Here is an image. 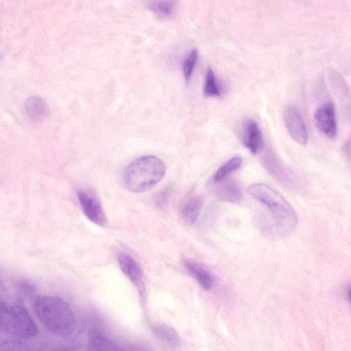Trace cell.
Wrapping results in <instances>:
<instances>
[{
	"label": "cell",
	"mask_w": 351,
	"mask_h": 351,
	"mask_svg": "<svg viewBox=\"0 0 351 351\" xmlns=\"http://www.w3.org/2000/svg\"><path fill=\"white\" fill-rule=\"evenodd\" d=\"M25 109L27 114L35 121L44 119L48 114L47 104L38 97L28 98L25 103Z\"/></svg>",
	"instance_id": "cell-13"
},
{
	"label": "cell",
	"mask_w": 351,
	"mask_h": 351,
	"mask_svg": "<svg viewBox=\"0 0 351 351\" xmlns=\"http://www.w3.org/2000/svg\"><path fill=\"white\" fill-rule=\"evenodd\" d=\"M117 261L123 273L136 287L140 295L144 296L145 285L140 265L130 254L120 252L117 255Z\"/></svg>",
	"instance_id": "cell-7"
},
{
	"label": "cell",
	"mask_w": 351,
	"mask_h": 351,
	"mask_svg": "<svg viewBox=\"0 0 351 351\" xmlns=\"http://www.w3.org/2000/svg\"><path fill=\"white\" fill-rule=\"evenodd\" d=\"M243 130V145L252 154H256L262 143V133L258 123L254 120L249 119L245 122Z\"/></svg>",
	"instance_id": "cell-10"
},
{
	"label": "cell",
	"mask_w": 351,
	"mask_h": 351,
	"mask_svg": "<svg viewBox=\"0 0 351 351\" xmlns=\"http://www.w3.org/2000/svg\"><path fill=\"white\" fill-rule=\"evenodd\" d=\"M170 193V189L166 188L158 195L156 198V204L158 205V206L163 208L167 205Z\"/></svg>",
	"instance_id": "cell-20"
},
{
	"label": "cell",
	"mask_w": 351,
	"mask_h": 351,
	"mask_svg": "<svg viewBox=\"0 0 351 351\" xmlns=\"http://www.w3.org/2000/svg\"><path fill=\"white\" fill-rule=\"evenodd\" d=\"M248 193L261 202L271 213L275 227L283 237L294 232L298 224V216L289 203L276 190L263 183L251 184Z\"/></svg>",
	"instance_id": "cell-1"
},
{
	"label": "cell",
	"mask_w": 351,
	"mask_h": 351,
	"mask_svg": "<svg viewBox=\"0 0 351 351\" xmlns=\"http://www.w3.org/2000/svg\"><path fill=\"white\" fill-rule=\"evenodd\" d=\"M284 122L291 137L298 144L305 145L308 134L305 123L300 112L294 106L286 108L283 114Z\"/></svg>",
	"instance_id": "cell-6"
},
{
	"label": "cell",
	"mask_w": 351,
	"mask_h": 351,
	"mask_svg": "<svg viewBox=\"0 0 351 351\" xmlns=\"http://www.w3.org/2000/svg\"><path fill=\"white\" fill-rule=\"evenodd\" d=\"M241 163L242 158L240 156L230 158L217 170L213 176L214 182L218 183L223 181L227 176L238 169Z\"/></svg>",
	"instance_id": "cell-16"
},
{
	"label": "cell",
	"mask_w": 351,
	"mask_h": 351,
	"mask_svg": "<svg viewBox=\"0 0 351 351\" xmlns=\"http://www.w3.org/2000/svg\"><path fill=\"white\" fill-rule=\"evenodd\" d=\"M78 202L84 215L92 222L101 226L107 223V218L99 200L84 191L77 193Z\"/></svg>",
	"instance_id": "cell-5"
},
{
	"label": "cell",
	"mask_w": 351,
	"mask_h": 351,
	"mask_svg": "<svg viewBox=\"0 0 351 351\" xmlns=\"http://www.w3.org/2000/svg\"><path fill=\"white\" fill-rule=\"evenodd\" d=\"M34 308L43 325L53 334L65 335L74 328V313L70 306L59 297L40 295L34 300Z\"/></svg>",
	"instance_id": "cell-2"
},
{
	"label": "cell",
	"mask_w": 351,
	"mask_h": 351,
	"mask_svg": "<svg viewBox=\"0 0 351 351\" xmlns=\"http://www.w3.org/2000/svg\"><path fill=\"white\" fill-rule=\"evenodd\" d=\"M204 95L206 97H215L220 95L215 73L210 68H208L206 71L204 86Z\"/></svg>",
	"instance_id": "cell-18"
},
{
	"label": "cell",
	"mask_w": 351,
	"mask_h": 351,
	"mask_svg": "<svg viewBox=\"0 0 351 351\" xmlns=\"http://www.w3.org/2000/svg\"><path fill=\"white\" fill-rule=\"evenodd\" d=\"M122 351H149L145 346L138 343H132L122 348Z\"/></svg>",
	"instance_id": "cell-21"
},
{
	"label": "cell",
	"mask_w": 351,
	"mask_h": 351,
	"mask_svg": "<svg viewBox=\"0 0 351 351\" xmlns=\"http://www.w3.org/2000/svg\"><path fill=\"white\" fill-rule=\"evenodd\" d=\"M202 205L203 200L198 195L192 196L186 200L180 210L183 220L189 225H193L199 216Z\"/></svg>",
	"instance_id": "cell-11"
},
{
	"label": "cell",
	"mask_w": 351,
	"mask_h": 351,
	"mask_svg": "<svg viewBox=\"0 0 351 351\" xmlns=\"http://www.w3.org/2000/svg\"><path fill=\"white\" fill-rule=\"evenodd\" d=\"M317 128L329 138H333L337 133L335 111L332 103L328 102L318 108L314 113Z\"/></svg>",
	"instance_id": "cell-8"
},
{
	"label": "cell",
	"mask_w": 351,
	"mask_h": 351,
	"mask_svg": "<svg viewBox=\"0 0 351 351\" xmlns=\"http://www.w3.org/2000/svg\"><path fill=\"white\" fill-rule=\"evenodd\" d=\"M348 297L350 301L351 302V288H350L348 291Z\"/></svg>",
	"instance_id": "cell-23"
},
{
	"label": "cell",
	"mask_w": 351,
	"mask_h": 351,
	"mask_svg": "<svg viewBox=\"0 0 351 351\" xmlns=\"http://www.w3.org/2000/svg\"><path fill=\"white\" fill-rule=\"evenodd\" d=\"M217 197L223 201L237 203L242 198V192L238 184L232 181L224 182L216 189Z\"/></svg>",
	"instance_id": "cell-12"
},
{
	"label": "cell",
	"mask_w": 351,
	"mask_h": 351,
	"mask_svg": "<svg viewBox=\"0 0 351 351\" xmlns=\"http://www.w3.org/2000/svg\"><path fill=\"white\" fill-rule=\"evenodd\" d=\"M166 171L165 162L154 156H145L132 162L125 169L123 182L133 193L146 191L159 182Z\"/></svg>",
	"instance_id": "cell-3"
},
{
	"label": "cell",
	"mask_w": 351,
	"mask_h": 351,
	"mask_svg": "<svg viewBox=\"0 0 351 351\" xmlns=\"http://www.w3.org/2000/svg\"><path fill=\"white\" fill-rule=\"evenodd\" d=\"M198 58V51L197 49H193L186 57L182 64V71L184 77L188 81L193 73L195 65Z\"/></svg>",
	"instance_id": "cell-19"
},
{
	"label": "cell",
	"mask_w": 351,
	"mask_h": 351,
	"mask_svg": "<svg viewBox=\"0 0 351 351\" xmlns=\"http://www.w3.org/2000/svg\"><path fill=\"white\" fill-rule=\"evenodd\" d=\"M49 351H75L71 347L67 346H61L51 349Z\"/></svg>",
	"instance_id": "cell-22"
},
{
	"label": "cell",
	"mask_w": 351,
	"mask_h": 351,
	"mask_svg": "<svg viewBox=\"0 0 351 351\" xmlns=\"http://www.w3.org/2000/svg\"><path fill=\"white\" fill-rule=\"evenodd\" d=\"M88 347V351H122L112 341L99 333L90 336Z\"/></svg>",
	"instance_id": "cell-14"
},
{
	"label": "cell",
	"mask_w": 351,
	"mask_h": 351,
	"mask_svg": "<svg viewBox=\"0 0 351 351\" xmlns=\"http://www.w3.org/2000/svg\"><path fill=\"white\" fill-rule=\"evenodd\" d=\"M149 9L162 17L171 16L176 7L175 1H154L148 3Z\"/></svg>",
	"instance_id": "cell-15"
},
{
	"label": "cell",
	"mask_w": 351,
	"mask_h": 351,
	"mask_svg": "<svg viewBox=\"0 0 351 351\" xmlns=\"http://www.w3.org/2000/svg\"><path fill=\"white\" fill-rule=\"evenodd\" d=\"M156 334L163 341L171 346H179L181 342L180 337L177 331L171 326L162 324L154 328Z\"/></svg>",
	"instance_id": "cell-17"
},
{
	"label": "cell",
	"mask_w": 351,
	"mask_h": 351,
	"mask_svg": "<svg viewBox=\"0 0 351 351\" xmlns=\"http://www.w3.org/2000/svg\"><path fill=\"white\" fill-rule=\"evenodd\" d=\"M184 264L187 271L204 290L213 288L215 279L209 270L192 259L184 260Z\"/></svg>",
	"instance_id": "cell-9"
},
{
	"label": "cell",
	"mask_w": 351,
	"mask_h": 351,
	"mask_svg": "<svg viewBox=\"0 0 351 351\" xmlns=\"http://www.w3.org/2000/svg\"><path fill=\"white\" fill-rule=\"evenodd\" d=\"M1 327L17 337L29 338L36 335L37 327L25 306L18 302H1Z\"/></svg>",
	"instance_id": "cell-4"
}]
</instances>
